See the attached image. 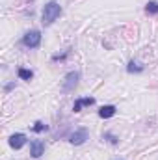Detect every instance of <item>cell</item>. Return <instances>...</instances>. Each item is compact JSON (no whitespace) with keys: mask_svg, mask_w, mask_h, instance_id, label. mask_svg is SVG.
<instances>
[{"mask_svg":"<svg viewBox=\"0 0 158 160\" xmlns=\"http://www.w3.org/2000/svg\"><path fill=\"white\" fill-rule=\"evenodd\" d=\"M22 45H24L26 48H37L41 45V32L39 30H30V32H26L24 38H22Z\"/></svg>","mask_w":158,"mask_h":160,"instance_id":"2","label":"cell"},{"mask_svg":"<svg viewBox=\"0 0 158 160\" xmlns=\"http://www.w3.org/2000/svg\"><path fill=\"white\" fill-rule=\"evenodd\" d=\"M60 15H62V6H60L56 0H50V2H47V4H45V8H43L41 22H43L45 26H48V24H52Z\"/></svg>","mask_w":158,"mask_h":160,"instance_id":"1","label":"cell"},{"mask_svg":"<svg viewBox=\"0 0 158 160\" xmlns=\"http://www.w3.org/2000/svg\"><path fill=\"white\" fill-rule=\"evenodd\" d=\"M102 140L108 142V143H112V145H117L119 143V138L117 136H114L112 132H104V134H102Z\"/></svg>","mask_w":158,"mask_h":160,"instance_id":"12","label":"cell"},{"mask_svg":"<svg viewBox=\"0 0 158 160\" xmlns=\"http://www.w3.org/2000/svg\"><path fill=\"white\" fill-rule=\"evenodd\" d=\"M67 54H69V50H65L63 54H56V56H52V62H60V60H65V58H67Z\"/></svg>","mask_w":158,"mask_h":160,"instance_id":"14","label":"cell"},{"mask_svg":"<svg viewBox=\"0 0 158 160\" xmlns=\"http://www.w3.org/2000/svg\"><path fill=\"white\" fill-rule=\"evenodd\" d=\"M17 75H19L21 80H32L34 78V73H32L30 69H24V67H21V69L17 71Z\"/></svg>","mask_w":158,"mask_h":160,"instance_id":"10","label":"cell"},{"mask_svg":"<svg viewBox=\"0 0 158 160\" xmlns=\"http://www.w3.org/2000/svg\"><path fill=\"white\" fill-rule=\"evenodd\" d=\"M143 69H145V67H143L141 63L134 62V60H132V62H128V65H126V71H128V73H141Z\"/></svg>","mask_w":158,"mask_h":160,"instance_id":"9","label":"cell"},{"mask_svg":"<svg viewBox=\"0 0 158 160\" xmlns=\"http://www.w3.org/2000/svg\"><path fill=\"white\" fill-rule=\"evenodd\" d=\"M116 112H117V108H116L114 104H106V106H102V108L99 110V118H102V119H108V118L116 116Z\"/></svg>","mask_w":158,"mask_h":160,"instance_id":"8","label":"cell"},{"mask_svg":"<svg viewBox=\"0 0 158 160\" xmlns=\"http://www.w3.org/2000/svg\"><path fill=\"white\" fill-rule=\"evenodd\" d=\"M32 130H34V132H43V130H48V125H47V123H43V121H36V123L32 125Z\"/></svg>","mask_w":158,"mask_h":160,"instance_id":"13","label":"cell"},{"mask_svg":"<svg viewBox=\"0 0 158 160\" xmlns=\"http://www.w3.org/2000/svg\"><path fill=\"white\" fill-rule=\"evenodd\" d=\"M24 143H26V134H22V132H15V134L9 136V145H11L13 149H21Z\"/></svg>","mask_w":158,"mask_h":160,"instance_id":"5","label":"cell"},{"mask_svg":"<svg viewBox=\"0 0 158 160\" xmlns=\"http://www.w3.org/2000/svg\"><path fill=\"white\" fill-rule=\"evenodd\" d=\"M95 104V99L93 97H84V99H77L75 104H73V112H82L84 106H91Z\"/></svg>","mask_w":158,"mask_h":160,"instance_id":"7","label":"cell"},{"mask_svg":"<svg viewBox=\"0 0 158 160\" xmlns=\"http://www.w3.org/2000/svg\"><path fill=\"white\" fill-rule=\"evenodd\" d=\"M145 11H147L149 15H156V13H158V2H156V0L147 2V4H145Z\"/></svg>","mask_w":158,"mask_h":160,"instance_id":"11","label":"cell"},{"mask_svg":"<svg viewBox=\"0 0 158 160\" xmlns=\"http://www.w3.org/2000/svg\"><path fill=\"white\" fill-rule=\"evenodd\" d=\"M78 80H80V73L78 71H71V73H67L65 78H63V86H62V89H63V91H73V89L78 86Z\"/></svg>","mask_w":158,"mask_h":160,"instance_id":"3","label":"cell"},{"mask_svg":"<svg viewBox=\"0 0 158 160\" xmlns=\"http://www.w3.org/2000/svg\"><path fill=\"white\" fill-rule=\"evenodd\" d=\"M86 140H87V130H86V128H78V130H75V132L69 136V142H71L73 145H82Z\"/></svg>","mask_w":158,"mask_h":160,"instance_id":"4","label":"cell"},{"mask_svg":"<svg viewBox=\"0 0 158 160\" xmlns=\"http://www.w3.org/2000/svg\"><path fill=\"white\" fill-rule=\"evenodd\" d=\"M43 153H45V143L41 140H34L30 143V157L32 158H39Z\"/></svg>","mask_w":158,"mask_h":160,"instance_id":"6","label":"cell"}]
</instances>
